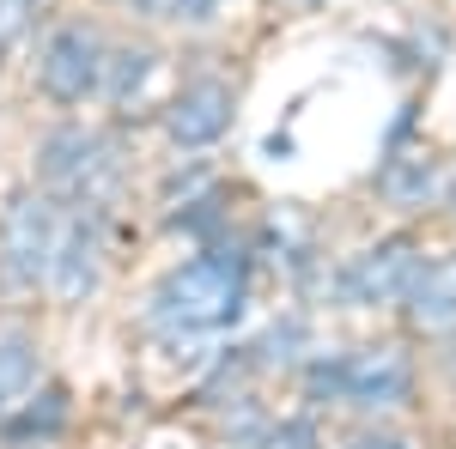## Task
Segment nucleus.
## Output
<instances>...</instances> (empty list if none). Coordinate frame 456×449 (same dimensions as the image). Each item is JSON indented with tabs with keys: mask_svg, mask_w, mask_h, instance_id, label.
<instances>
[{
	"mask_svg": "<svg viewBox=\"0 0 456 449\" xmlns=\"http://www.w3.org/2000/svg\"><path fill=\"white\" fill-rule=\"evenodd\" d=\"M384 195L402 201V207H408V201H426V195H432V164H426V158H402V164L384 176Z\"/></svg>",
	"mask_w": 456,
	"mask_h": 449,
	"instance_id": "obj_13",
	"label": "nucleus"
},
{
	"mask_svg": "<svg viewBox=\"0 0 456 449\" xmlns=\"http://www.w3.org/2000/svg\"><path fill=\"white\" fill-rule=\"evenodd\" d=\"M420 274V243L414 237H384L371 249H359L347 268H341V298L353 310H371V304H395L408 298V285Z\"/></svg>",
	"mask_w": 456,
	"mask_h": 449,
	"instance_id": "obj_5",
	"label": "nucleus"
},
{
	"mask_svg": "<svg viewBox=\"0 0 456 449\" xmlns=\"http://www.w3.org/2000/svg\"><path fill=\"white\" fill-rule=\"evenodd\" d=\"M244 310V268L232 255H195L159 279L152 292V322L159 328H225L232 316Z\"/></svg>",
	"mask_w": 456,
	"mask_h": 449,
	"instance_id": "obj_2",
	"label": "nucleus"
},
{
	"mask_svg": "<svg viewBox=\"0 0 456 449\" xmlns=\"http://www.w3.org/2000/svg\"><path fill=\"white\" fill-rule=\"evenodd\" d=\"M152 73H159V55H152V49H116L110 68H104V98L116 109L141 104L146 85H152Z\"/></svg>",
	"mask_w": 456,
	"mask_h": 449,
	"instance_id": "obj_12",
	"label": "nucleus"
},
{
	"mask_svg": "<svg viewBox=\"0 0 456 449\" xmlns=\"http://www.w3.org/2000/svg\"><path fill=\"white\" fill-rule=\"evenodd\" d=\"M37 176H43L49 195L104 212L116 201V182H122V158H116L110 134L86 128V122H61L37 140Z\"/></svg>",
	"mask_w": 456,
	"mask_h": 449,
	"instance_id": "obj_1",
	"label": "nucleus"
},
{
	"mask_svg": "<svg viewBox=\"0 0 456 449\" xmlns=\"http://www.w3.org/2000/svg\"><path fill=\"white\" fill-rule=\"evenodd\" d=\"M414 389V365L402 346H359L341 358V401L353 407H402Z\"/></svg>",
	"mask_w": 456,
	"mask_h": 449,
	"instance_id": "obj_6",
	"label": "nucleus"
},
{
	"mask_svg": "<svg viewBox=\"0 0 456 449\" xmlns=\"http://www.w3.org/2000/svg\"><path fill=\"white\" fill-rule=\"evenodd\" d=\"M61 212L49 195H12L0 212V274L12 292H37L49 268H55V249H61Z\"/></svg>",
	"mask_w": 456,
	"mask_h": 449,
	"instance_id": "obj_3",
	"label": "nucleus"
},
{
	"mask_svg": "<svg viewBox=\"0 0 456 449\" xmlns=\"http://www.w3.org/2000/svg\"><path fill=\"white\" fill-rule=\"evenodd\" d=\"M408 322L426 328V334L456 328V249L438 255V261H426L414 274V285H408Z\"/></svg>",
	"mask_w": 456,
	"mask_h": 449,
	"instance_id": "obj_9",
	"label": "nucleus"
},
{
	"mask_svg": "<svg viewBox=\"0 0 456 449\" xmlns=\"http://www.w3.org/2000/svg\"><path fill=\"white\" fill-rule=\"evenodd\" d=\"M104 68H110L104 36L92 31V25H61V31H49L43 55H37V92L49 104L73 109V104H86V98L104 92Z\"/></svg>",
	"mask_w": 456,
	"mask_h": 449,
	"instance_id": "obj_4",
	"label": "nucleus"
},
{
	"mask_svg": "<svg viewBox=\"0 0 456 449\" xmlns=\"http://www.w3.org/2000/svg\"><path fill=\"white\" fill-rule=\"evenodd\" d=\"M262 449H316V425L311 419H281V425L262 437Z\"/></svg>",
	"mask_w": 456,
	"mask_h": 449,
	"instance_id": "obj_15",
	"label": "nucleus"
},
{
	"mask_svg": "<svg viewBox=\"0 0 456 449\" xmlns=\"http://www.w3.org/2000/svg\"><path fill=\"white\" fill-rule=\"evenodd\" d=\"M98 274H104V212L79 207L61 225V249H55V268H49V285L79 304L86 292H98Z\"/></svg>",
	"mask_w": 456,
	"mask_h": 449,
	"instance_id": "obj_7",
	"label": "nucleus"
},
{
	"mask_svg": "<svg viewBox=\"0 0 456 449\" xmlns=\"http://www.w3.org/2000/svg\"><path fill=\"white\" fill-rule=\"evenodd\" d=\"M61 425H68V395H61V389H43V395H31L19 413L0 425V444H31V437L49 444Z\"/></svg>",
	"mask_w": 456,
	"mask_h": 449,
	"instance_id": "obj_11",
	"label": "nucleus"
},
{
	"mask_svg": "<svg viewBox=\"0 0 456 449\" xmlns=\"http://www.w3.org/2000/svg\"><path fill=\"white\" fill-rule=\"evenodd\" d=\"M232 128V85L225 79H189L165 109V134L189 152H201Z\"/></svg>",
	"mask_w": 456,
	"mask_h": 449,
	"instance_id": "obj_8",
	"label": "nucleus"
},
{
	"mask_svg": "<svg viewBox=\"0 0 456 449\" xmlns=\"http://www.w3.org/2000/svg\"><path fill=\"white\" fill-rule=\"evenodd\" d=\"M444 201H451V212H456V171H451V182H444Z\"/></svg>",
	"mask_w": 456,
	"mask_h": 449,
	"instance_id": "obj_18",
	"label": "nucleus"
},
{
	"mask_svg": "<svg viewBox=\"0 0 456 449\" xmlns=\"http://www.w3.org/2000/svg\"><path fill=\"white\" fill-rule=\"evenodd\" d=\"M37 377H43L37 341H25V334H0V425L37 395Z\"/></svg>",
	"mask_w": 456,
	"mask_h": 449,
	"instance_id": "obj_10",
	"label": "nucleus"
},
{
	"mask_svg": "<svg viewBox=\"0 0 456 449\" xmlns=\"http://www.w3.org/2000/svg\"><path fill=\"white\" fill-rule=\"evenodd\" d=\"M37 6H43V0H0V55H12V49H19V36L31 31Z\"/></svg>",
	"mask_w": 456,
	"mask_h": 449,
	"instance_id": "obj_14",
	"label": "nucleus"
},
{
	"mask_svg": "<svg viewBox=\"0 0 456 449\" xmlns=\"http://www.w3.org/2000/svg\"><path fill=\"white\" fill-rule=\"evenodd\" d=\"M219 6H225V0H171V19H183V25H208Z\"/></svg>",
	"mask_w": 456,
	"mask_h": 449,
	"instance_id": "obj_16",
	"label": "nucleus"
},
{
	"mask_svg": "<svg viewBox=\"0 0 456 449\" xmlns=\"http://www.w3.org/2000/svg\"><path fill=\"white\" fill-rule=\"evenodd\" d=\"M347 449H408V437H395V431H359Z\"/></svg>",
	"mask_w": 456,
	"mask_h": 449,
	"instance_id": "obj_17",
	"label": "nucleus"
}]
</instances>
